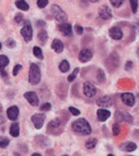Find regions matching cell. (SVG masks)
Listing matches in <instances>:
<instances>
[{"label":"cell","mask_w":139,"mask_h":156,"mask_svg":"<svg viewBox=\"0 0 139 156\" xmlns=\"http://www.w3.org/2000/svg\"><path fill=\"white\" fill-rule=\"evenodd\" d=\"M73 131L80 133V135H89L92 133V128L85 119H79V120L75 121L73 123Z\"/></svg>","instance_id":"cell-1"},{"label":"cell","mask_w":139,"mask_h":156,"mask_svg":"<svg viewBox=\"0 0 139 156\" xmlns=\"http://www.w3.org/2000/svg\"><path fill=\"white\" fill-rule=\"evenodd\" d=\"M28 80L32 85H37L41 80V71L36 63H31L30 73H28Z\"/></svg>","instance_id":"cell-2"},{"label":"cell","mask_w":139,"mask_h":156,"mask_svg":"<svg viewBox=\"0 0 139 156\" xmlns=\"http://www.w3.org/2000/svg\"><path fill=\"white\" fill-rule=\"evenodd\" d=\"M51 14L55 18V20L61 22V23H65V20H67V18H68L67 14L63 12V9L61 7H59L58 5H53L51 7Z\"/></svg>","instance_id":"cell-3"},{"label":"cell","mask_w":139,"mask_h":156,"mask_svg":"<svg viewBox=\"0 0 139 156\" xmlns=\"http://www.w3.org/2000/svg\"><path fill=\"white\" fill-rule=\"evenodd\" d=\"M20 34L23 35L24 40H25L26 42H30V41L32 40V36H33V30H32L31 24L28 23V22H26V23H25V26L22 28Z\"/></svg>","instance_id":"cell-4"},{"label":"cell","mask_w":139,"mask_h":156,"mask_svg":"<svg viewBox=\"0 0 139 156\" xmlns=\"http://www.w3.org/2000/svg\"><path fill=\"white\" fill-rule=\"evenodd\" d=\"M98 15L102 20H110L111 17H112V12H111V9L106 6V5H103V6H101L98 8Z\"/></svg>","instance_id":"cell-5"},{"label":"cell","mask_w":139,"mask_h":156,"mask_svg":"<svg viewBox=\"0 0 139 156\" xmlns=\"http://www.w3.org/2000/svg\"><path fill=\"white\" fill-rule=\"evenodd\" d=\"M83 90H84V95L86 98H93L95 94H96V88L94 87L93 84L91 83H84V87H83Z\"/></svg>","instance_id":"cell-6"},{"label":"cell","mask_w":139,"mask_h":156,"mask_svg":"<svg viewBox=\"0 0 139 156\" xmlns=\"http://www.w3.org/2000/svg\"><path fill=\"white\" fill-rule=\"evenodd\" d=\"M44 120H45V114H43V113L34 114V115L32 117V121H33V123H34L36 129L42 128L43 123H44Z\"/></svg>","instance_id":"cell-7"},{"label":"cell","mask_w":139,"mask_h":156,"mask_svg":"<svg viewBox=\"0 0 139 156\" xmlns=\"http://www.w3.org/2000/svg\"><path fill=\"white\" fill-rule=\"evenodd\" d=\"M116 119L118 122H121V121H126V122H129V123L132 122V117L129 113L124 112V111H118L116 113Z\"/></svg>","instance_id":"cell-8"},{"label":"cell","mask_w":139,"mask_h":156,"mask_svg":"<svg viewBox=\"0 0 139 156\" xmlns=\"http://www.w3.org/2000/svg\"><path fill=\"white\" fill-rule=\"evenodd\" d=\"M93 57V52L89 49H84L79 53V61L80 62H88Z\"/></svg>","instance_id":"cell-9"},{"label":"cell","mask_w":139,"mask_h":156,"mask_svg":"<svg viewBox=\"0 0 139 156\" xmlns=\"http://www.w3.org/2000/svg\"><path fill=\"white\" fill-rule=\"evenodd\" d=\"M24 96H25V98L28 101V103H30L31 105L36 106L39 104V98H37V95H36L34 92H27V93H25Z\"/></svg>","instance_id":"cell-10"},{"label":"cell","mask_w":139,"mask_h":156,"mask_svg":"<svg viewBox=\"0 0 139 156\" xmlns=\"http://www.w3.org/2000/svg\"><path fill=\"white\" fill-rule=\"evenodd\" d=\"M97 105L101 106L102 109H105V108H109V106L112 105V98L110 96H102L97 100Z\"/></svg>","instance_id":"cell-11"},{"label":"cell","mask_w":139,"mask_h":156,"mask_svg":"<svg viewBox=\"0 0 139 156\" xmlns=\"http://www.w3.org/2000/svg\"><path fill=\"white\" fill-rule=\"evenodd\" d=\"M59 31L61 32L65 36H70L71 33H73V28H71V25L69 23H61L59 25Z\"/></svg>","instance_id":"cell-12"},{"label":"cell","mask_w":139,"mask_h":156,"mask_svg":"<svg viewBox=\"0 0 139 156\" xmlns=\"http://www.w3.org/2000/svg\"><path fill=\"white\" fill-rule=\"evenodd\" d=\"M121 98H122V102L128 106H132L135 104V96L131 93H123L121 95Z\"/></svg>","instance_id":"cell-13"},{"label":"cell","mask_w":139,"mask_h":156,"mask_svg":"<svg viewBox=\"0 0 139 156\" xmlns=\"http://www.w3.org/2000/svg\"><path fill=\"white\" fill-rule=\"evenodd\" d=\"M109 35L111 36L113 40H121L123 36V33L119 27H111L109 31Z\"/></svg>","instance_id":"cell-14"},{"label":"cell","mask_w":139,"mask_h":156,"mask_svg":"<svg viewBox=\"0 0 139 156\" xmlns=\"http://www.w3.org/2000/svg\"><path fill=\"white\" fill-rule=\"evenodd\" d=\"M18 113H20V110L17 106H10L9 109L7 110V117L10 119V120H16L18 118Z\"/></svg>","instance_id":"cell-15"},{"label":"cell","mask_w":139,"mask_h":156,"mask_svg":"<svg viewBox=\"0 0 139 156\" xmlns=\"http://www.w3.org/2000/svg\"><path fill=\"white\" fill-rule=\"evenodd\" d=\"M111 113H110V111L105 109H100L97 110V118H98V120L100 121H105L108 120L109 118H110Z\"/></svg>","instance_id":"cell-16"},{"label":"cell","mask_w":139,"mask_h":156,"mask_svg":"<svg viewBox=\"0 0 139 156\" xmlns=\"http://www.w3.org/2000/svg\"><path fill=\"white\" fill-rule=\"evenodd\" d=\"M52 49H53L57 53H61L62 51H63V43L59 39L53 40V42H52Z\"/></svg>","instance_id":"cell-17"},{"label":"cell","mask_w":139,"mask_h":156,"mask_svg":"<svg viewBox=\"0 0 139 156\" xmlns=\"http://www.w3.org/2000/svg\"><path fill=\"white\" fill-rule=\"evenodd\" d=\"M120 148L122 149V151H124V152H134L136 148H137V145L135 144V143H124V144L121 145V147Z\"/></svg>","instance_id":"cell-18"},{"label":"cell","mask_w":139,"mask_h":156,"mask_svg":"<svg viewBox=\"0 0 139 156\" xmlns=\"http://www.w3.org/2000/svg\"><path fill=\"white\" fill-rule=\"evenodd\" d=\"M10 135L12 137H17L20 135V125L17 122H14L12 126H10Z\"/></svg>","instance_id":"cell-19"},{"label":"cell","mask_w":139,"mask_h":156,"mask_svg":"<svg viewBox=\"0 0 139 156\" xmlns=\"http://www.w3.org/2000/svg\"><path fill=\"white\" fill-rule=\"evenodd\" d=\"M16 7L20 9V10H28L30 9L28 4H27L26 1H24V0H17L16 1Z\"/></svg>","instance_id":"cell-20"},{"label":"cell","mask_w":139,"mask_h":156,"mask_svg":"<svg viewBox=\"0 0 139 156\" xmlns=\"http://www.w3.org/2000/svg\"><path fill=\"white\" fill-rule=\"evenodd\" d=\"M37 37H39V41L41 42V44H45L46 40H48V33L44 30H41L37 34Z\"/></svg>","instance_id":"cell-21"},{"label":"cell","mask_w":139,"mask_h":156,"mask_svg":"<svg viewBox=\"0 0 139 156\" xmlns=\"http://www.w3.org/2000/svg\"><path fill=\"white\" fill-rule=\"evenodd\" d=\"M9 63V59L6 55H0V70L5 69Z\"/></svg>","instance_id":"cell-22"},{"label":"cell","mask_w":139,"mask_h":156,"mask_svg":"<svg viewBox=\"0 0 139 156\" xmlns=\"http://www.w3.org/2000/svg\"><path fill=\"white\" fill-rule=\"evenodd\" d=\"M69 68H70L69 62H68L67 60H62L61 63H60V66H59V69H60L62 73H67V71L69 70Z\"/></svg>","instance_id":"cell-23"},{"label":"cell","mask_w":139,"mask_h":156,"mask_svg":"<svg viewBox=\"0 0 139 156\" xmlns=\"http://www.w3.org/2000/svg\"><path fill=\"white\" fill-rule=\"evenodd\" d=\"M60 125H61V121L59 120V119L52 120L50 123H49V130H50V129H53V128H59Z\"/></svg>","instance_id":"cell-24"},{"label":"cell","mask_w":139,"mask_h":156,"mask_svg":"<svg viewBox=\"0 0 139 156\" xmlns=\"http://www.w3.org/2000/svg\"><path fill=\"white\" fill-rule=\"evenodd\" d=\"M33 53H34V55L37 59H43V53H42V50H41V48L34 47V49H33Z\"/></svg>","instance_id":"cell-25"},{"label":"cell","mask_w":139,"mask_h":156,"mask_svg":"<svg viewBox=\"0 0 139 156\" xmlns=\"http://www.w3.org/2000/svg\"><path fill=\"white\" fill-rule=\"evenodd\" d=\"M96 144H97L96 139H95V138H92V139H89L88 141H86V147L88 149H92L96 146Z\"/></svg>","instance_id":"cell-26"},{"label":"cell","mask_w":139,"mask_h":156,"mask_svg":"<svg viewBox=\"0 0 139 156\" xmlns=\"http://www.w3.org/2000/svg\"><path fill=\"white\" fill-rule=\"evenodd\" d=\"M96 77H97V80L100 83H104L105 82V76H104V71L102 70V69H98L97 70V75H96Z\"/></svg>","instance_id":"cell-27"},{"label":"cell","mask_w":139,"mask_h":156,"mask_svg":"<svg viewBox=\"0 0 139 156\" xmlns=\"http://www.w3.org/2000/svg\"><path fill=\"white\" fill-rule=\"evenodd\" d=\"M130 5H131V9L132 12H137V9H138V0H130Z\"/></svg>","instance_id":"cell-28"},{"label":"cell","mask_w":139,"mask_h":156,"mask_svg":"<svg viewBox=\"0 0 139 156\" xmlns=\"http://www.w3.org/2000/svg\"><path fill=\"white\" fill-rule=\"evenodd\" d=\"M111 1V5H112L114 8H119L121 5L123 4L124 0H110Z\"/></svg>","instance_id":"cell-29"},{"label":"cell","mask_w":139,"mask_h":156,"mask_svg":"<svg viewBox=\"0 0 139 156\" xmlns=\"http://www.w3.org/2000/svg\"><path fill=\"white\" fill-rule=\"evenodd\" d=\"M51 109V104L50 103H44L40 106V111H50Z\"/></svg>","instance_id":"cell-30"},{"label":"cell","mask_w":139,"mask_h":156,"mask_svg":"<svg viewBox=\"0 0 139 156\" xmlns=\"http://www.w3.org/2000/svg\"><path fill=\"white\" fill-rule=\"evenodd\" d=\"M48 2H49V0H37V7H39V8L46 7Z\"/></svg>","instance_id":"cell-31"},{"label":"cell","mask_w":139,"mask_h":156,"mask_svg":"<svg viewBox=\"0 0 139 156\" xmlns=\"http://www.w3.org/2000/svg\"><path fill=\"white\" fill-rule=\"evenodd\" d=\"M78 71H79V69L78 68H76L75 70H73V73L71 75H70L69 77H68V82H73V79L76 78V76H77V74H78Z\"/></svg>","instance_id":"cell-32"},{"label":"cell","mask_w":139,"mask_h":156,"mask_svg":"<svg viewBox=\"0 0 139 156\" xmlns=\"http://www.w3.org/2000/svg\"><path fill=\"white\" fill-rule=\"evenodd\" d=\"M120 131H121L120 126L118 125V123H116V125L113 126V135H114V136H118V135L120 133Z\"/></svg>","instance_id":"cell-33"},{"label":"cell","mask_w":139,"mask_h":156,"mask_svg":"<svg viewBox=\"0 0 139 156\" xmlns=\"http://www.w3.org/2000/svg\"><path fill=\"white\" fill-rule=\"evenodd\" d=\"M69 111L71 112L73 115H79V114H80V111H79L78 109H76V108H73V106H70L69 108Z\"/></svg>","instance_id":"cell-34"},{"label":"cell","mask_w":139,"mask_h":156,"mask_svg":"<svg viewBox=\"0 0 139 156\" xmlns=\"http://www.w3.org/2000/svg\"><path fill=\"white\" fill-rule=\"evenodd\" d=\"M8 145H9V140H8V139H2V140H0V148H6Z\"/></svg>","instance_id":"cell-35"},{"label":"cell","mask_w":139,"mask_h":156,"mask_svg":"<svg viewBox=\"0 0 139 156\" xmlns=\"http://www.w3.org/2000/svg\"><path fill=\"white\" fill-rule=\"evenodd\" d=\"M17 24H20L22 22H23V15L22 14H17V15L15 16V20H14Z\"/></svg>","instance_id":"cell-36"},{"label":"cell","mask_w":139,"mask_h":156,"mask_svg":"<svg viewBox=\"0 0 139 156\" xmlns=\"http://www.w3.org/2000/svg\"><path fill=\"white\" fill-rule=\"evenodd\" d=\"M75 31H76V33H77L78 35H80V34H83V32H84V28L81 27L80 25H76L75 26Z\"/></svg>","instance_id":"cell-37"},{"label":"cell","mask_w":139,"mask_h":156,"mask_svg":"<svg viewBox=\"0 0 139 156\" xmlns=\"http://www.w3.org/2000/svg\"><path fill=\"white\" fill-rule=\"evenodd\" d=\"M22 69V65H16L15 68H14V70H12V75L14 76H16V75L18 74V71Z\"/></svg>","instance_id":"cell-38"},{"label":"cell","mask_w":139,"mask_h":156,"mask_svg":"<svg viewBox=\"0 0 139 156\" xmlns=\"http://www.w3.org/2000/svg\"><path fill=\"white\" fill-rule=\"evenodd\" d=\"M7 45H8V48H14L16 45V43H15V41H14V40L9 39L7 41Z\"/></svg>","instance_id":"cell-39"},{"label":"cell","mask_w":139,"mask_h":156,"mask_svg":"<svg viewBox=\"0 0 139 156\" xmlns=\"http://www.w3.org/2000/svg\"><path fill=\"white\" fill-rule=\"evenodd\" d=\"M5 122V117H4V113H2V111L0 109V125L1 123H4Z\"/></svg>","instance_id":"cell-40"},{"label":"cell","mask_w":139,"mask_h":156,"mask_svg":"<svg viewBox=\"0 0 139 156\" xmlns=\"http://www.w3.org/2000/svg\"><path fill=\"white\" fill-rule=\"evenodd\" d=\"M130 67L132 68V62H130V61H129V62H127V67H126V69H127V70H129V69H130Z\"/></svg>","instance_id":"cell-41"},{"label":"cell","mask_w":139,"mask_h":156,"mask_svg":"<svg viewBox=\"0 0 139 156\" xmlns=\"http://www.w3.org/2000/svg\"><path fill=\"white\" fill-rule=\"evenodd\" d=\"M0 73H1V76H2V77H6V76H7V74H6V71L0 70Z\"/></svg>","instance_id":"cell-42"},{"label":"cell","mask_w":139,"mask_h":156,"mask_svg":"<svg viewBox=\"0 0 139 156\" xmlns=\"http://www.w3.org/2000/svg\"><path fill=\"white\" fill-rule=\"evenodd\" d=\"M32 156H41V155H40V154H37V153H35V154H33Z\"/></svg>","instance_id":"cell-43"},{"label":"cell","mask_w":139,"mask_h":156,"mask_svg":"<svg viewBox=\"0 0 139 156\" xmlns=\"http://www.w3.org/2000/svg\"><path fill=\"white\" fill-rule=\"evenodd\" d=\"M89 1H91V2H97L98 0H89Z\"/></svg>","instance_id":"cell-44"},{"label":"cell","mask_w":139,"mask_h":156,"mask_svg":"<svg viewBox=\"0 0 139 156\" xmlns=\"http://www.w3.org/2000/svg\"><path fill=\"white\" fill-rule=\"evenodd\" d=\"M108 156H114V155H112V154H110V155H108Z\"/></svg>","instance_id":"cell-45"},{"label":"cell","mask_w":139,"mask_h":156,"mask_svg":"<svg viewBox=\"0 0 139 156\" xmlns=\"http://www.w3.org/2000/svg\"><path fill=\"white\" fill-rule=\"evenodd\" d=\"M0 49H1V43H0Z\"/></svg>","instance_id":"cell-46"},{"label":"cell","mask_w":139,"mask_h":156,"mask_svg":"<svg viewBox=\"0 0 139 156\" xmlns=\"http://www.w3.org/2000/svg\"><path fill=\"white\" fill-rule=\"evenodd\" d=\"M63 156H68V155H63Z\"/></svg>","instance_id":"cell-47"}]
</instances>
